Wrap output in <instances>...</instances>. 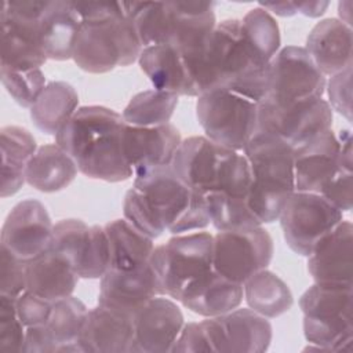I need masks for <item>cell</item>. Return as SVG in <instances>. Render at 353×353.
<instances>
[{
	"label": "cell",
	"mask_w": 353,
	"mask_h": 353,
	"mask_svg": "<svg viewBox=\"0 0 353 353\" xmlns=\"http://www.w3.org/2000/svg\"><path fill=\"white\" fill-rule=\"evenodd\" d=\"M124 127L123 116L113 109L81 106L58 131L55 143L74 160L83 175L121 182L134 176L123 150Z\"/></svg>",
	"instance_id": "cell-1"
},
{
	"label": "cell",
	"mask_w": 353,
	"mask_h": 353,
	"mask_svg": "<svg viewBox=\"0 0 353 353\" xmlns=\"http://www.w3.org/2000/svg\"><path fill=\"white\" fill-rule=\"evenodd\" d=\"M189 65L197 97L214 88L232 90L255 102H261L266 95V68L252 62L240 19L216 23Z\"/></svg>",
	"instance_id": "cell-2"
},
{
	"label": "cell",
	"mask_w": 353,
	"mask_h": 353,
	"mask_svg": "<svg viewBox=\"0 0 353 353\" xmlns=\"http://www.w3.org/2000/svg\"><path fill=\"white\" fill-rule=\"evenodd\" d=\"M212 1L127 3L138 37L145 47L170 44L193 59L216 26Z\"/></svg>",
	"instance_id": "cell-3"
},
{
	"label": "cell",
	"mask_w": 353,
	"mask_h": 353,
	"mask_svg": "<svg viewBox=\"0 0 353 353\" xmlns=\"http://www.w3.org/2000/svg\"><path fill=\"white\" fill-rule=\"evenodd\" d=\"M174 172L194 192L222 193L248 200L251 167L243 152L221 146L207 137L182 139L171 163Z\"/></svg>",
	"instance_id": "cell-4"
},
{
	"label": "cell",
	"mask_w": 353,
	"mask_h": 353,
	"mask_svg": "<svg viewBox=\"0 0 353 353\" xmlns=\"http://www.w3.org/2000/svg\"><path fill=\"white\" fill-rule=\"evenodd\" d=\"M243 153L252 174L248 207L262 225L272 223L296 190L294 148L276 135L258 132L247 142Z\"/></svg>",
	"instance_id": "cell-5"
},
{
	"label": "cell",
	"mask_w": 353,
	"mask_h": 353,
	"mask_svg": "<svg viewBox=\"0 0 353 353\" xmlns=\"http://www.w3.org/2000/svg\"><path fill=\"white\" fill-rule=\"evenodd\" d=\"M143 46L127 1L120 12L94 21H83L72 59L84 72L106 73L117 66H130L139 59Z\"/></svg>",
	"instance_id": "cell-6"
},
{
	"label": "cell",
	"mask_w": 353,
	"mask_h": 353,
	"mask_svg": "<svg viewBox=\"0 0 353 353\" xmlns=\"http://www.w3.org/2000/svg\"><path fill=\"white\" fill-rule=\"evenodd\" d=\"M352 284L314 283L299 298L303 335L309 347L350 352L353 342Z\"/></svg>",
	"instance_id": "cell-7"
},
{
	"label": "cell",
	"mask_w": 353,
	"mask_h": 353,
	"mask_svg": "<svg viewBox=\"0 0 353 353\" xmlns=\"http://www.w3.org/2000/svg\"><path fill=\"white\" fill-rule=\"evenodd\" d=\"M134 176L132 186L148 197L165 232L181 234L211 223L205 197L190 189L171 164L139 171Z\"/></svg>",
	"instance_id": "cell-8"
},
{
	"label": "cell",
	"mask_w": 353,
	"mask_h": 353,
	"mask_svg": "<svg viewBox=\"0 0 353 353\" xmlns=\"http://www.w3.org/2000/svg\"><path fill=\"white\" fill-rule=\"evenodd\" d=\"M212 247L210 232L175 234L154 247L149 263L163 295L178 302L189 285L212 270Z\"/></svg>",
	"instance_id": "cell-9"
},
{
	"label": "cell",
	"mask_w": 353,
	"mask_h": 353,
	"mask_svg": "<svg viewBox=\"0 0 353 353\" xmlns=\"http://www.w3.org/2000/svg\"><path fill=\"white\" fill-rule=\"evenodd\" d=\"M258 103L232 90L214 88L197 97L196 116L207 138L243 152L255 132Z\"/></svg>",
	"instance_id": "cell-10"
},
{
	"label": "cell",
	"mask_w": 353,
	"mask_h": 353,
	"mask_svg": "<svg viewBox=\"0 0 353 353\" xmlns=\"http://www.w3.org/2000/svg\"><path fill=\"white\" fill-rule=\"evenodd\" d=\"M46 1H4L0 11V69H40L48 59L40 41V15Z\"/></svg>",
	"instance_id": "cell-11"
},
{
	"label": "cell",
	"mask_w": 353,
	"mask_h": 353,
	"mask_svg": "<svg viewBox=\"0 0 353 353\" xmlns=\"http://www.w3.org/2000/svg\"><path fill=\"white\" fill-rule=\"evenodd\" d=\"M332 109L323 98L277 103L263 98L258 103L255 132L272 134L296 148L332 127Z\"/></svg>",
	"instance_id": "cell-12"
},
{
	"label": "cell",
	"mask_w": 353,
	"mask_h": 353,
	"mask_svg": "<svg viewBox=\"0 0 353 353\" xmlns=\"http://www.w3.org/2000/svg\"><path fill=\"white\" fill-rule=\"evenodd\" d=\"M277 219L287 245L295 254L309 256L317 243L343 221V212L319 193L295 190Z\"/></svg>",
	"instance_id": "cell-13"
},
{
	"label": "cell",
	"mask_w": 353,
	"mask_h": 353,
	"mask_svg": "<svg viewBox=\"0 0 353 353\" xmlns=\"http://www.w3.org/2000/svg\"><path fill=\"white\" fill-rule=\"evenodd\" d=\"M273 254V239L262 225L248 229L219 230L214 234V270L241 285L255 273L268 269Z\"/></svg>",
	"instance_id": "cell-14"
},
{
	"label": "cell",
	"mask_w": 353,
	"mask_h": 353,
	"mask_svg": "<svg viewBox=\"0 0 353 353\" xmlns=\"http://www.w3.org/2000/svg\"><path fill=\"white\" fill-rule=\"evenodd\" d=\"M327 79L303 47L287 46L266 66L265 98L277 102H296L323 98Z\"/></svg>",
	"instance_id": "cell-15"
},
{
	"label": "cell",
	"mask_w": 353,
	"mask_h": 353,
	"mask_svg": "<svg viewBox=\"0 0 353 353\" xmlns=\"http://www.w3.org/2000/svg\"><path fill=\"white\" fill-rule=\"evenodd\" d=\"M211 352L262 353L270 346V321L250 307H236L201 321Z\"/></svg>",
	"instance_id": "cell-16"
},
{
	"label": "cell",
	"mask_w": 353,
	"mask_h": 353,
	"mask_svg": "<svg viewBox=\"0 0 353 353\" xmlns=\"http://www.w3.org/2000/svg\"><path fill=\"white\" fill-rule=\"evenodd\" d=\"M54 223L46 205L26 199L12 207L1 228V247L29 262L51 247Z\"/></svg>",
	"instance_id": "cell-17"
},
{
	"label": "cell",
	"mask_w": 353,
	"mask_h": 353,
	"mask_svg": "<svg viewBox=\"0 0 353 353\" xmlns=\"http://www.w3.org/2000/svg\"><path fill=\"white\" fill-rule=\"evenodd\" d=\"M132 325L131 353H164L172 350L185 320L174 299L157 295L132 314Z\"/></svg>",
	"instance_id": "cell-18"
},
{
	"label": "cell",
	"mask_w": 353,
	"mask_h": 353,
	"mask_svg": "<svg viewBox=\"0 0 353 353\" xmlns=\"http://www.w3.org/2000/svg\"><path fill=\"white\" fill-rule=\"evenodd\" d=\"M339 168L345 167L341 160L339 139L332 128L294 148L295 189L298 192L320 193L324 183Z\"/></svg>",
	"instance_id": "cell-19"
},
{
	"label": "cell",
	"mask_w": 353,
	"mask_h": 353,
	"mask_svg": "<svg viewBox=\"0 0 353 353\" xmlns=\"http://www.w3.org/2000/svg\"><path fill=\"white\" fill-rule=\"evenodd\" d=\"M181 142V134L171 123L153 127H137L125 123L123 131L124 156L134 174L170 165Z\"/></svg>",
	"instance_id": "cell-20"
},
{
	"label": "cell",
	"mask_w": 353,
	"mask_h": 353,
	"mask_svg": "<svg viewBox=\"0 0 353 353\" xmlns=\"http://www.w3.org/2000/svg\"><path fill=\"white\" fill-rule=\"evenodd\" d=\"M157 295L163 292L148 262L131 270L109 269L101 277L98 303L134 314Z\"/></svg>",
	"instance_id": "cell-21"
},
{
	"label": "cell",
	"mask_w": 353,
	"mask_h": 353,
	"mask_svg": "<svg viewBox=\"0 0 353 353\" xmlns=\"http://www.w3.org/2000/svg\"><path fill=\"white\" fill-rule=\"evenodd\" d=\"M132 341V314L98 303L88 310L79 346L81 353H131Z\"/></svg>",
	"instance_id": "cell-22"
},
{
	"label": "cell",
	"mask_w": 353,
	"mask_h": 353,
	"mask_svg": "<svg viewBox=\"0 0 353 353\" xmlns=\"http://www.w3.org/2000/svg\"><path fill=\"white\" fill-rule=\"evenodd\" d=\"M353 225L341 221L307 256V270L314 283L352 284Z\"/></svg>",
	"instance_id": "cell-23"
},
{
	"label": "cell",
	"mask_w": 353,
	"mask_h": 353,
	"mask_svg": "<svg viewBox=\"0 0 353 353\" xmlns=\"http://www.w3.org/2000/svg\"><path fill=\"white\" fill-rule=\"evenodd\" d=\"M138 63L156 90L178 97H197L189 61L174 46L156 44L145 47Z\"/></svg>",
	"instance_id": "cell-24"
},
{
	"label": "cell",
	"mask_w": 353,
	"mask_h": 353,
	"mask_svg": "<svg viewBox=\"0 0 353 353\" xmlns=\"http://www.w3.org/2000/svg\"><path fill=\"white\" fill-rule=\"evenodd\" d=\"M303 48L324 76L336 74L352 66V28L325 18L312 28Z\"/></svg>",
	"instance_id": "cell-25"
},
{
	"label": "cell",
	"mask_w": 353,
	"mask_h": 353,
	"mask_svg": "<svg viewBox=\"0 0 353 353\" xmlns=\"http://www.w3.org/2000/svg\"><path fill=\"white\" fill-rule=\"evenodd\" d=\"M74 1H46L40 15V41L48 59L66 61L73 57L81 26Z\"/></svg>",
	"instance_id": "cell-26"
},
{
	"label": "cell",
	"mask_w": 353,
	"mask_h": 353,
	"mask_svg": "<svg viewBox=\"0 0 353 353\" xmlns=\"http://www.w3.org/2000/svg\"><path fill=\"white\" fill-rule=\"evenodd\" d=\"M243 298L241 284L225 279L212 269L189 285L178 302L196 314L215 317L239 307Z\"/></svg>",
	"instance_id": "cell-27"
},
{
	"label": "cell",
	"mask_w": 353,
	"mask_h": 353,
	"mask_svg": "<svg viewBox=\"0 0 353 353\" xmlns=\"http://www.w3.org/2000/svg\"><path fill=\"white\" fill-rule=\"evenodd\" d=\"M79 279L76 270L50 250L26 263V291L52 303L70 296Z\"/></svg>",
	"instance_id": "cell-28"
},
{
	"label": "cell",
	"mask_w": 353,
	"mask_h": 353,
	"mask_svg": "<svg viewBox=\"0 0 353 353\" xmlns=\"http://www.w3.org/2000/svg\"><path fill=\"white\" fill-rule=\"evenodd\" d=\"M1 192L0 196L15 194L26 182V170L37 150L34 137L22 127L6 125L0 130Z\"/></svg>",
	"instance_id": "cell-29"
},
{
	"label": "cell",
	"mask_w": 353,
	"mask_h": 353,
	"mask_svg": "<svg viewBox=\"0 0 353 353\" xmlns=\"http://www.w3.org/2000/svg\"><path fill=\"white\" fill-rule=\"evenodd\" d=\"M74 160L57 143L39 146L26 170V182L36 190L54 193L68 188L77 175Z\"/></svg>",
	"instance_id": "cell-30"
},
{
	"label": "cell",
	"mask_w": 353,
	"mask_h": 353,
	"mask_svg": "<svg viewBox=\"0 0 353 353\" xmlns=\"http://www.w3.org/2000/svg\"><path fill=\"white\" fill-rule=\"evenodd\" d=\"M103 229L109 243V269L131 270L149 262L154 250L153 239L135 229L127 219L110 221Z\"/></svg>",
	"instance_id": "cell-31"
},
{
	"label": "cell",
	"mask_w": 353,
	"mask_h": 353,
	"mask_svg": "<svg viewBox=\"0 0 353 353\" xmlns=\"http://www.w3.org/2000/svg\"><path fill=\"white\" fill-rule=\"evenodd\" d=\"M77 105L79 95L73 85L66 81H51L30 108V119L37 130L55 137L74 114Z\"/></svg>",
	"instance_id": "cell-32"
},
{
	"label": "cell",
	"mask_w": 353,
	"mask_h": 353,
	"mask_svg": "<svg viewBox=\"0 0 353 353\" xmlns=\"http://www.w3.org/2000/svg\"><path fill=\"white\" fill-rule=\"evenodd\" d=\"M243 292L248 307L266 319H276L287 313L294 303L287 283L268 269L251 276L243 284Z\"/></svg>",
	"instance_id": "cell-33"
},
{
	"label": "cell",
	"mask_w": 353,
	"mask_h": 353,
	"mask_svg": "<svg viewBox=\"0 0 353 353\" xmlns=\"http://www.w3.org/2000/svg\"><path fill=\"white\" fill-rule=\"evenodd\" d=\"M241 22V33L252 62L266 68L279 52L281 36L274 17L262 7L251 8Z\"/></svg>",
	"instance_id": "cell-34"
},
{
	"label": "cell",
	"mask_w": 353,
	"mask_h": 353,
	"mask_svg": "<svg viewBox=\"0 0 353 353\" xmlns=\"http://www.w3.org/2000/svg\"><path fill=\"white\" fill-rule=\"evenodd\" d=\"M87 314V306L73 295L54 302L44 325L54 341L55 353H81L79 338Z\"/></svg>",
	"instance_id": "cell-35"
},
{
	"label": "cell",
	"mask_w": 353,
	"mask_h": 353,
	"mask_svg": "<svg viewBox=\"0 0 353 353\" xmlns=\"http://www.w3.org/2000/svg\"><path fill=\"white\" fill-rule=\"evenodd\" d=\"M179 97L160 90H146L135 94L123 110V119L130 125L153 127L170 123Z\"/></svg>",
	"instance_id": "cell-36"
},
{
	"label": "cell",
	"mask_w": 353,
	"mask_h": 353,
	"mask_svg": "<svg viewBox=\"0 0 353 353\" xmlns=\"http://www.w3.org/2000/svg\"><path fill=\"white\" fill-rule=\"evenodd\" d=\"M205 197L211 223L219 230H237L261 226L248 207V200L234 199L221 193H210Z\"/></svg>",
	"instance_id": "cell-37"
},
{
	"label": "cell",
	"mask_w": 353,
	"mask_h": 353,
	"mask_svg": "<svg viewBox=\"0 0 353 353\" xmlns=\"http://www.w3.org/2000/svg\"><path fill=\"white\" fill-rule=\"evenodd\" d=\"M90 239V226L80 219H62L54 225L50 251L63 258L77 273Z\"/></svg>",
	"instance_id": "cell-38"
},
{
	"label": "cell",
	"mask_w": 353,
	"mask_h": 353,
	"mask_svg": "<svg viewBox=\"0 0 353 353\" xmlns=\"http://www.w3.org/2000/svg\"><path fill=\"white\" fill-rule=\"evenodd\" d=\"M1 83L11 98L22 108H32L46 88V76L41 69L10 70L0 69Z\"/></svg>",
	"instance_id": "cell-39"
},
{
	"label": "cell",
	"mask_w": 353,
	"mask_h": 353,
	"mask_svg": "<svg viewBox=\"0 0 353 353\" xmlns=\"http://www.w3.org/2000/svg\"><path fill=\"white\" fill-rule=\"evenodd\" d=\"M123 214L135 229L153 240L165 232L148 197L134 186L125 192Z\"/></svg>",
	"instance_id": "cell-40"
},
{
	"label": "cell",
	"mask_w": 353,
	"mask_h": 353,
	"mask_svg": "<svg viewBox=\"0 0 353 353\" xmlns=\"http://www.w3.org/2000/svg\"><path fill=\"white\" fill-rule=\"evenodd\" d=\"M110 268L109 243L103 226H90V239L77 268L80 279H101Z\"/></svg>",
	"instance_id": "cell-41"
},
{
	"label": "cell",
	"mask_w": 353,
	"mask_h": 353,
	"mask_svg": "<svg viewBox=\"0 0 353 353\" xmlns=\"http://www.w3.org/2000/svg\"><path fill=\"white\" fill-rule=\"evenodd\" d=\"M25 331L15 310V298L0 295V352L22 353Z\"/></svg>",
	"instance_id": "cell-42"
},
{
	"label": "cell",
	"mask_w": 353,
	"mask_h": 353,
	"mask_svg": "<svg viewBox=\"0 0 353 353\" xmlns=\"http://www.w3.org/2000/svg\"><path fill=\"white\" fill-rule=\"evenodd\" d=\"M26 263L4 247L0 248V295L17 298L26 291Z\"/></svg>",
	"instance_id": "cell-43"
},
{
	"label": "cell",
	"mask_w": 353,
	"mask_h": 353,
	"mask_svg": "<svg viewBox=\"0 0 353 353\" xmlns=\"http://www.w3.org/2000/svg\"><path fill=\"white\" fill-rule=\"evenodd\" d=\"M353 171L339 168L321 188L320 193L339 211L346 212L352 210L353 200Z\"/></svg>",
	"instance_id": "cell-44"
},
{
	"label": "cell",
	"mask_w": 353,
	"mask_h": 353,
	"mask_svg": "<svg viewBox=\"0 0 353 353\" xmlns=\"http://www.w3.org/2000/svg\"><path fill=\"white\" fill-rule=\"evenodd\" d=\"M325 91L331 109L341 113L347 121H352V66L332 74L325 84Z\"/></svg>",
	"instance_id": "cell-45"
},
{
	"label": "cell",
	"mask_w": 353,
	"mask_h": 353,
	"mask_svg": "<svg viewBox=\"0 0 353 353\" xmlns=\"http://www.w3.org/2000/svg\"><path fill=\"white\" fill-rule=\"evenodd\" d=\"M52 305V302L29 291H23L19 296L15 298V310L25 327L46 324Z\"/></svg>",
	"instance_id": "cell-46"
},
{
	"label": "cell",
	"mask_w": 353,
	"mask_h": 353,
	"mask_svg": "<svg viewBox=\"0 0 353 353\" xmlns=\"http://www.w3.org/2000/svg\"><path fill=\"white\" fill-rule=\"evenodd\" d=\"M171 352H211L201 321L185 324Z\"/></svg>",
	"instance_id": "cell-47"
},
{
	"label": "cell",
	"mask_w": 353,
	"mask_h": 353,
	"mask_svg": "<svg viewBox=\"0 0 353 353\" xmlns=\"http://www.w3.org/2000/svg\"><path fill=\"white\" fill-rule=\"evenodd\" d=\"M22 353H55L54 341L44 324L26 327Z\"/></svg>",
	"instance_id": "cell-48"
},
{
	"label": "cell",
	"mask_w": 353,
	"mask_h": 353,
	"mask_svg": "<svg viewBox=\"0 0 353 353\" xmlns=\"http://www.w3.org/2000/svg\"><path fill=\"white\" fill-rule=\"evenodd\" d=\"M295 10L296 12L305 15V17H310V18H317L320 15H323L327 10V7L330 6V1H324V0H317V1H298L295 3Z\"/></svg>",
	"instance_id": "cell-49"
},
{
	"label": "cell",
	"mask_w": 353,
	"mask_h": 353,
	"mask_svg": "<svg viewBox=\"0 0 353 353\" xmlns=\"http://www.w3.org/2000/svg\"><path fill=\"white\" fill-rule=\"evenodd\" d=\"M259 7L274 12L279 17H292L296 14L294 1H279V3H259Z\"/></svg>",
	"instance_id": "cell-50"
}]
</instances>
